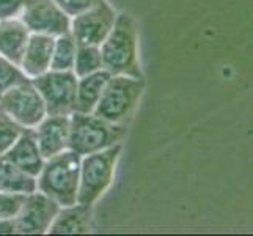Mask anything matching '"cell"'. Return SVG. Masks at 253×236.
<instances>
[{
  "mask_svg": "<svg viewBox=\"0 0 253 236\" xmlns=\"http://www.w3.org/2000/svg\"><path fill=\"white\" fill-rule=\"evenodd\" d=\"M104 69L110 76H132L143 79L138 62V32L127 13H118L109 37L99 46Z\"/></svg>",
  "mask_w": 253,
  "mask_h": 236,
  "instance_id": "1",
  "label": "cell"
},
{
  "mask_svg": "<svg viewBox=\"0 0 253 236\" xmlns=\"http://www.w3.org/2000/svg\"><path fill=\"white\" fill-rule=\"evenodd\" d=\"M82 156L65 150L44 161L37 177V190L46 194L60 206L77 203Z\"/></svg>",
  "mask_w": 253,
  "mask_h": 236,
  "instance_id": "2",
  "label": "cell"
},
{
  "mask_svg": "<svg viewBox=\"0 0 253 236\" xmlns=\"http://www.w3.org/2000/svg\"><path fill=\"white\" fill-rule=\"evenodd\" d=\"M127 125H115L94 113L74 110L69 115V150L85 156L123 143Z\"/></svg>",
  "mask_w": 253,
  "mask_h": 236,
  "instance_id": "3",
  "label": "cell"
},
{
  "mask_svg": "<svg viewBox=\"0 0 253 236\" xmlns=\"http://www.w3.org/2000/svg\"><path fill=\"white\" fill-rule=\"evenodd\" d=\"M145 90V81L132 76H110L93 110L94 115L115 125H127Z\"/></svg>",
  "mask_w": 253,
  "mask_h": 236,
  "instance_id": "4",
  "label": "cell"
},
{
  "mask_svg": "<svg viewBox=\"0 0 253 236\" xmlns=\"http://www.w3.org/2000/svg\"><path fill=\"white\" fill-rule=\"evenodd\" d=\"M121 150H123V143H117L106 150L82 156L77 203L93 206L106 194L115 178Z\"/></svg>",
  "mask_w": 253,
  "mask_h": 236,
  "instance_id": "5",
  "label": "cell"
},
{
  "mask_svg": "<svg viewBox=\"0 0 253 236\" xmlns=\"http://www.w3.org/2000/svg\"><path fill=\"white\" fill-rule=\"evenodd\" d=\"M77 77L73 71H55L49 69L47 73L32 79L33 85L40 92L44 101L47 115H71L76 110L77 94Z\"/></svg>",
  "mask_w": 253,
  "mask_h": 236,
  "instance_id": "6",
  "label": "cell"
},
{
  "mask_svg": "<svg viewBox=\"0 0 253 236\" xmlns=\"http://www.w3.org/2000/svg\"><path fill=\"white\" fill-rule=\"evenodd\" d=\"M0 110L24 128H37L47 115L44 101L30 79L14 85L0 98Z\"/></svg>",
  "mask_w": 253,
  "mask_h": 236,
  "instance_id": "7",
  "label": "cell"
},
{
  "mask_svg": "<svg viewBox=\"0 0 253 236\" xmlns=\"http://www.w3.org/2000/svg\"><path fill=\"white\" fill-rule=\"evenodd\" d=\"M118 13L107 0L71 17V35L77 45L101 46L115 25Z\"/></svg>",
  "mask_w": 253,
  "mask_h": 236,
  "instance_id": "8",
  "label": "cell"
},
{
  "mask_svg": "<svg viewBox=\"0 0 253 236\" xmlns=\"http://www.w3.org/2000/svg\"><path fill=\"white\" fill-rule=\"evenodd\" d=\"M55 200L40 190H33L25 197L19 214L14 217L17 235H46L60 211Z\"/></svg>",
  "mask_w": 253,
  "mask_h": 236,
  "instance_id": "9",
  "label": "cell"
},
{
  "mask_svg": "<svg viewBox=\"0 0 253 236\" xmlns=\"http://www.w3.org/2000/svg\"><path fill=\"white\" fill-rule=\"evenodd\" d=\"M19 17L30 33L58 37L71 29V17L54 0H29Z\"/></svg>",
  "mask_w": 253,
  "mask_h": 236,
  "instance_id": "10",
  "label": "cell"
},
{
  "mask_svg": "<svg viewBox=\"0 0 253 236\" xmlns=\"http://www.w3.org/2000/svg\"><path fill=\"white\" fill-rule=\"evenodd\" d=\"M33 129L44 159L69 148V115H46Z\"/></svg>",
  "mask_w": 253,
  "mask_h": 236,
  "instance_id": "11",
  "label": "cell"
},
{
  "mask_svg": "<svg viewBox=\"0 0 253 236\" xmlns=\"http://www.w3.org/2000/svg\"><path fill=\"white\" fill-rule=\"evenodd\" d=\"M5 159L13 162L17 169H21L30 177H38L42 165H44V156L41 154L37 142L33 128H25L22 136L17 139V142L3 154Z\"/></svg>",
  "mask_w": 253,
  "mask_h": 236,
  "instance_id": "12",
  "label": "cell"
},
{
  "mask_svg": "<svg viewBox=\"0 0 253 236\" xmlns=\"http://www.w3.org/2000/svg\"><path fill=\"white\" fill-rule=\"evenodd\" d=\"M55 37L49 35L32 33L27 46H25L24 55L21 60V69L30 81L41 74L47 73L50 69L52 52H54Z\"/></svg>",
  "mask_w": 253,
  "mask_h": 236,
  "instance_id": "13",
  "label": "cell"
},
{
  "mask_svg": "<svg viewBox=\"0 0 253 236\" xmlns=\"http://www.w3.org/2000/svg\"><path fill=\"white\" fill-rule=\"evenodd\" d=\"M30 35V30L21 17L0 21V55L19 65Z\"/></svg>",
  "mask_w": 253,
  "mask_h": 236,
  "instance_id": "14",
  "label": "cell"
},
{
  "mask_svg": "<svg viewBox=\"0 0 253 236\" xmlns=\"http://www.w3.org/2000/svg\"><path fill=\"white\" fill-rule=\"evenodd\" d=\"M93 206L74 203L62 206L54 222L49 227L47 235H79L88 233L91 229Z\"/></svg>",
  "mask_w": 253,
  "mask_h": 236,
  "instance_id": "15",
  "label": "cell"
},
{
  "mask_svg": "<svg viewBox=\"0 0 253 236\" xmlns=\"http://www.w3.org/2000/svg\"><path fill=\"white\" fill-rule=\"evenodd\" d=\"M109 77L110 73H107L106 69H101V71H96L93 74L77 79V94H76L77 112L93 113Z\"/></svg>",
  "mask_w": 253,
  "mask_h": 236,
  "instance_id": "16",
  "label": "cell"
},
{
  "mask_svg": "<svg viewBox=\"0 0 253 236\" xmlns=\"http://www.w3.org/2000/svg\"><path fill=\"white\" fill-rule=\"evenodd\" d=\"M37 190V178L30 177L13 162L0 156V192H21L30 194Z\"/></svg>",
  "mask_w": 253,
  "mask_h": 236,
  "instance_id": "17",
  "label": "cell"
},
{
  "mask_svg": "<svg viewBox=\"0 0 253 236\" xmlns=\"http://www.w3.org/2000/svg\"><path fill=\"white\" fill-rule=\"evenodd\" d=\"M76 52H77V43L71 32L55 37L50 69H55V71H71L74 68Z\"/></svg>",
  "mask_w": 253,
  "mask_h": 236,
  "instance_id": "18",
  "label": "cell"
},
{
  "mask_svg": "<svg viewBox=\"0 0 253 236\" xmlns=\"http://www.w3.org/2000/svg\"><path fill=\"white\" fill-rule=\"evenodd\" d=\"M104 69L102 63V54L99 46H85V45H77L76 52V60H74V68L73 71L77 77H84L93 74L96 71Z\"/></svg>",
  "mask_w": 253,
  "mask_h": 236,
  "instance_id": "19",
  "label": "cell"
},
{
  "mask_svg": "<svg viewBox=\"0 0 253 236\" xmlns=\"http://www.w3.org/2000/svg\"><path fill=\"white\" fill-rule=\"evenodd\" d=\"M25 128L14 121L10 115L0 110V156H3L22 136Z\"/></svg>",
  "mask_w": 253,
  "mask_h": 236,
  "instance_id": "20",
  "label": "cell"
},
{
  "mask_svg": "<svg viewBox=\"0 0 253 236\" xmlns=\"http://www.w3.org/2000/svg\"><path fill=\"white\" fill-rule=\"evenodd\" d=\"M25 81H29V77L24 74L21 66L0 55V98L14 85Z\"/></svg>",
  "mask_w": 253,
  "mask_h": 236,
  "instance_id": "21",
  "label": "cell"
},
{
  "mask_svg": "<svg viewBox=\"0 0 253 236\" xmlns=\"http://www.w3.org/2000/svg\"><path fill=\"white\" fill-rule=\"evenodd\" d=\"M27 194L21 192H0V219H14L19 214Z\"/></svg>",
  "mask_w": 253,
  "mask_h": 236,
  "instance_id": "22",
  "label": "cell"
},
{
  "mask_svg": "<svg viewBox=\"0 0 253 236\" xmlns=\"http://www.w3.org/2000/svg\"><path fill=\"white\" fill-rule=\"evenodd\" d=\"M54 2L62 8L69 17H74L86 10H90L94 5L102 2V0H54Z\"/></svg>",
  "mask_w": 253,
  "mask_h": 236,
  "instance_id": "23",
  "label": "cell"
},
{
  "mask_svg": "<svg viewBox=\"0 0 253 236\" xmlns=\"http://www.w3.org/2000/svg\"><path fill=\"white\" fill-rule=\"evenodd\" d=\"M29 0H0V21L19 17Z\"/></svg>",
  "mask_w": 253,
  "mask_h": 236,
  "instance_id": "24",
  "label": "cell"
},
{
  "mask_svg": "<svg viewBox=\"0 0 253 236\" xmlns=\"http://www.w3.org/2000/svg\"><path fill=\"white\" fill-rule=\"evenodd\" d=\"M0 235H17L14 219H0Z\"/></svg>",
  "mask_w": 253,
  "mask_h": 236,
  "instance_id": "25",
  "label": "cell"
}]
</instances>
